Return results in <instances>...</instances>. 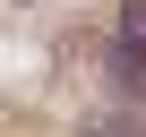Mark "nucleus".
Listing matches in <instances>:
<instances>
[{"label":"nucleus","instance_id":"f257e3e1","mask_svg":"<svg viewBox=\"0 0 146 137\" xmlns=\"http://www.w3.org/2000/svg\"><path fill=\"white\" fill-rule=\"evenodd\" d=\"M146 43V0H129V17H120V51H137Z\"/></svg>","mask_w":146,"mask_h":137},{"label":"nucleus","instance_id":"f03ea898","mask_svg":"<svg viewBox=\"0 0 146 137\" xmlns=\"http://www.w3.org/2000/svg\"><path fill=\"white\" fill-rule=\"evenodd\" d=\"M95 137H137V128H95Z\"/></svg>","mask_w":146,"mask_h":137}]
</instances>
